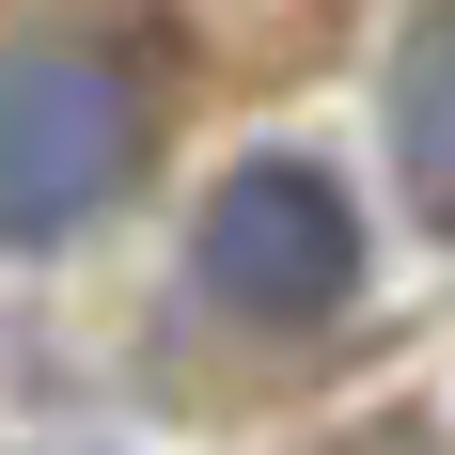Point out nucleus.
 I'll return each instance as SVG.
<instances>
[{
	"instance_id": "1",
	"label": "nucleus",
	"mask_w": 455,
	"mask_h": 455,
	"mask_svg": "<svg viewBox=\"0 0 455 455\" xmlns=\"http://www.w3.org/2000/svg\"><path fill=\"white\" fill-rule=\"evenodd\" d=\"M157 157V47L126 32H32L0 47V251H63L141 188Z\"/></svg>"
},
{
	"instance_id": "2",
	"label": "nucleus",
	"mask_w": 455,
	"mask_h": 455,
	"mask_svg": "<svg viewBox=\"0 0 455 455\" xmlns=\"http://www.w3.org/2000/svg\"><path fill=\"white\" fill-rule=\"evenodd\" d=\"M188 283L220 299L235 330H330L362 299V204L330 157L267 141V157H235L204 188V220H188Z\"/></svg>"
},
{
	"instance_id": "3",
	"label": "nucleus",
	"mask_w": 455,
	"mask_h": 455,
	"mask_svg": "<svg viewBox=\"0 0 455 455\" xmlns=\"http://www.w3.org/2000/svg\"><path fill=\"white\" fill-rule=\"evenodd\" d=\"M377 110H393V173H409V204L455 235V0H409Z\"/></svg>"
}]
</instances>
